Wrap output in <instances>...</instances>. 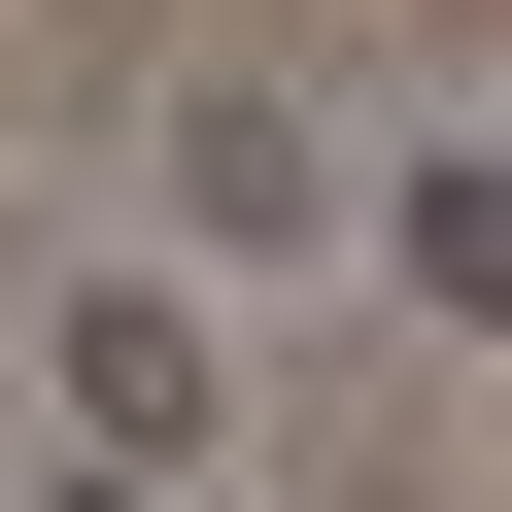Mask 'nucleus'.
<instances>
[{
  "mask_svg": "<svg viewBox=\"0 0 512 512\" xmlns=\"http://www.w3.org/2000/svg\"><path fill=\"white\" fill-rule=\"evenodd\" d=\"M69 410H103L137 478H205V308H171V274H69Z\"/></svg>",
  "mask_w": 512,
  "mask_h": 512,
  "instance_id": "2",
  "label": "nucleus"
},
{
  "mask_svg": "<svg viewBox=\"0 0 512 512\" xmlns=\"http://www.w3.org/2000/svg\"><path fill=\"white\" fill-rule=\"evenodd\" d=\"M137 171H171V239H205V274H308V239H376V171H342L274 69H171V103H137Z\"/></svg>",
  "mask_w": 512,
  "mask_h": 512,
  "instance_id": "1",
  "label": "nucleus"
},
{
  "mask_svg": "<svg viewBox=\"0 0 512 512\" xmlns=\"http://www.w3.org/2000/svg\"><path fill=\"white\" fill-rule=\"evenodd\" d=\"M376 239H410V308H478V342H512V171H478V137H444V171H376Z\"/></svg>",
  "mask_w": 512,
  "mask_h": 512,
  "instance_id": "3",
  "label": "nucleus"
}]
</instances>
